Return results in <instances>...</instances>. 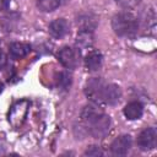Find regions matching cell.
Here are the masks:
<instances>
[{
  "label": "cell",
  "mask_w": 157,
  "mask_h": 157,
  "mask_svg": "<svg viewBox=\"0 0 157 157\" xmlns=\"http://www.w3.org/2000/svg\"><path fill=\"white\" fill-rule=\"evenodd\" d=\"M76 22H77L78 31H90V32H93L94 28L97 27L98 20H97V16L93 15L92 12H85V13H81L77 17Z\"/></svg>",
  "instance_id": "9c48e42d"
},
{
  "label": "cell",
  "mask_w": 157,
  "mask_h": 157,
  "mask_svg": "<svg viewBox=\"0 0 157 157\" xmlns=\"http://www.w3.org/2000/svg\"><path fill=\"white\" fill-rule=\"evenodd\" d=\"M2 90H4V83H2L1 81H0V93L2 92Z\"/></svg>",
  "instance_id": "44dd1931"
},
{
  "label": "cell",
  "mask_w": 157,
  "mask_h": 157,
  "mask_svg": "<svg viewBox=\"0 0 157 157\" xmlns=\"http://www.w3.org/2000/svg\"><path fill=\"white\" fill-rule=\"evenodd\" d=\"M157 141V130L153 126L144 129L137 136V146L141 151H150L155 148Z\"/></svg>",
  "instance_id": "8992f818"
},
{
  "label": "cell",
  "mask_w": 157,
  "mask_h": 157,
  "mask_svg": "<svg viewBox=\"0 0 157 157\" xmlns=\"http://www.w3.org/2000/svg\"><path fill=\"white\" fill-rule=\"evenodd\" d=\"M83 155H85V156H93V157H96V156H102L103 152H102V150H101L98 146L92 145V146H88V147L86 148V151L83 152Z\"/></svg>",
  "instance_id": "ac0fdd59"
},
{
  "label": "cell",
  "mask_w": 157,
  "mask_h": 157,
  "mask_svg": "<svg viewBox=\"0 0 157 157\" xmlns=\"http://www.w3.org/2000/svg\"><path fill=\"white\" fill-rule=\"evenodd\" d=\"M140 27L139 18L130 11H123L113 16L112 28L119 37L124 38H135Z\"/></svg>",
  "instance_id": "3957f363"
},
{
  "label": "cell",
  "mask_w": 157,
  "mask_h": 157,
  "mask_svg": "<svg viewBox=\"0 0 157 157\" xmlns=\"http://www.w3.org/2000/svg\"><path fill=\"white\" fill-rule=\"evenodd\" d=\"M131 144H132V140L130 135L128 134L119 135L110 144V152L114 156H125L129 152Z\"/></svg>",
  "instance_id": "52a82bcc"
},
{
  "label": "cell",
  "mask_w": 157,
  "mask_h": 157,
  "mask_svg": "<svg viewBox=\"0 0 157 157\" xmlns=\"http://www.w3.org/2000/svg\"><path fill=\"white\" fill-rule=\"evenodd\" d=\"M29 101L27 99H21L17 101L16 103L12 104V107L9 110V123L13 126V128H18L22 125V123L25 121V118L28 113V108H29Z\"/></svg>",
  "instance_id": "5b68a950"
},
{
  "label": "cell",
  "mask_w": 157,
  "mask_h": 157,
  "mask_svg": "<svg viewBox=\"0 0 157 157\" xmlns=\"http://www.w3.org/2000/svg\"><path fill=\"white\" fill-rule=\"evenodd\" d=\"M61 5V0H37V6L43 12H52Z\"/></svg>",
  "instance_id": "9a60e30c"
},
{
  "label": "cell",
  "mask_w": 157,
  "mask_h": 157,
  "mask_svg": "<svg viewBox=\"0 0 157 157\" xmlns=\"http://www.w3.org/2000/svg\"><path fill=\"white\" fill-rule=\"evenodd\" d=\"M10 5V0H0V11L1 10H6Z\"/></svg>",
  "instance_id": "ffe728a7"
},
{
  "label": "cell",
  "mask_w": 157,
  "mask_h": 157,
  "mask_svg": "<svg viewBox=\"0 0 157 157\" xmlns=\"http://www.w3.org/2000/svg\"><path fill=\"white\" fill-rule=\"evenodd\" d=\"M76 43L81 48H90L93 44V32L90 31H78Z\"/></svg>",
  "instance_id": "5bb4252c"
},
{
  "label": "cell",
  "mask_w": 157,
  "mask_h": 157,
  "mask_svg": "<svg viewBox=\"0 0 157 157\" xmlns=\"http://www.w3.org/2000/svg\"><path fill=\"white\" fill-rule=\"evenodd\" d=\"M48 31L53 38L60 39V38L65 37L66 33L69 32V23L65 18H56L49 23Z\"/></svg>",
  "instance_id": "ba28073f"
},
{
  "label": "cell",
  "mask_w": 157,
  "mask_h": 157,
  "mask_svg": "<svg viewBox=\"0 0 157 157\" xmlns=\"http://www.w3.org/2000/svg\"><path fill=\"white\" fill-rule=\"evenodd\" d=\"M6 61H7V59H6L5 53L2 50H0V69H2L6 65Z\"/></svg>",
  "instance_id": "d6986e66"
},
{
  "label": "cell",
  "mask_w": 157,
  "mask_h": 157,
  "mask_svg": "<svg viewBox=\"0 0 157 157\" xmlns=\"http://www.w3.org/2000/svg\"><path fill=\"white\" fill-rule=\"evenodd\" d=\"M115 1L124 10H132V9L137 7L141 2V0H115Z\"/></svg>",
  "instance_id": "e0dca14e"
},
{
  "label": "cell",
  "mask_w": 157,
  "mask_h": 157,
  "mask_svg": "<svg viewBox=\"0 0 157 157\" xmlns=\"http://www.w3.org/2000/svg\"><path fill=\"white\" fill-rule=\"evenodd\" d=\"M80 118L81 124L88 135L96 139H102L108 134L110 118L108 117V114H105L101 105L94 103L85 105L81 110Z\"/></svg>",
  "instance_id": "7a4b0ae2"
},
{
  "label": "cell",
  "mask_w": 157,
  "mask_h": 157,
  "mask_svg": "<svg viewBox=\"0 0 157 157\" xmlns=\"http://www.w3.org/2000/svg\"><path fill=\"white\" fill-rule=\"evenodd\" d=\"M123 113H124V115H125L129 120L140 119V118L142 117V113H144V105H142L139 101L129 102V103L124 107Z\"/></svg>",
  "instance_id": "30bf717a"
},
{
  "label": "cell",
  "mask_w": 157,
  "mask_h": 157,
  "mask_svg": "<svg viewBox=\"0 0 157 157\" xmlns=\"http://www.w3.org/2000/svg\"><path fill=\"white\" fill-rule=\"evenodd\" d=\"M85 94L94 104L114 105L121 98L119 86L107 82L101 77H92L85 83Z\"/></svg>",
  "instance_id": "6da1fadb"
},
{
  "label": "cell",
  "mask_w": 157,
  "mask_h": 157,
  "mask_svg": "<svg viewBox=\"0 0 157 157\" xmlns=\"http://www.w3.org/2000/svg\"><path fill=\"white\" fill-rule=\"evenodd\" d=\"M70 85H71V75L67 71H61L58 78V86L61 87L63 90H67Z\"/></svg>",
  "instance_id": "2e32d148"
},
{
  "label": "cell",
  "mask_w": 157,
  "mask_h": 157,
  "mask_svg": "<svg viewBox=\"0 0 157 157\" xmlns=\"http://www.w3.org/2000/svg\"><path fill=\"white\" fill-rule=\"evenodd\" d=\"M31 50L32 47L28 43H23V42H13L9 45V53L15 59H21L26 56Z\"/></svg>",
  "instance_id": "7c38bea8"
},
{
  "label": "cell",
  "mask_w": 157,
  "mask_h": 157,
  "mask_svg": "<svg viewBox=\"0 0 157 157\" xmlns=\"http://www.w3.org/2000/svg\"><path fill=\"white\" fill-rule=\"evenodd\" d=\"M60 64L66 69H76L81 61V52L78 48L65 45L59 49L56 54Z\"/></svg>",
  "instance_id": "277c9868"
},
{
  "label": "cell",
  "mask_w": 157,
  "mask_h": 157,
  "mask_svg": "<svg viewBox=\"0 0 157 157\" xmlns=\"http://www.w3.org/2000/svg\"><path fill=\"white\" fill-rule=\"evenodd\" d=\"M103 63V56L99 52L92 50L85 56V66L88 71H97L101 69Z\"/></svg>",
  "instance_id": "8fae6325"
},
{
  "label": "cell",
  "mask_w": 157,
  "mask_h": 157,
  "mask_svg": "<svg viewBox=\"0 0 157 157\" xmlns=\"http://www.w3.org/2000/svg\"><path fill=\"white\" fill-rule=\"evenodd\" d=\"M144 26L145 29H147V34H155V29H156V13L155 10L152 7H148L145 15V20H144Z\"/></svg>",
  "instance_id": "4fadbf2b"
}]
</instances>
